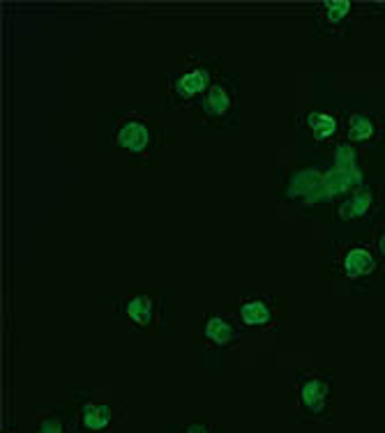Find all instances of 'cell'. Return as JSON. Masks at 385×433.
Masks as SVG:
<instances>
[{
  "mask_svg": "<svg viewBox=\"0 0 385 433\" xmlns=\"http://www.w3.org/2000/svg\"><path fill=\"white\" fill-rule=\"evenodd\" d=\"M305 124L309 127V131H312L314 141H318V143L330 141V138H335V134L339 131V122L335 115H330V113H318V111L307 113Z\"/></svg>",
  "mask_w": 385,
  "mask_h": 433,
  "instance_id": "9a60e30c",
  "label": "cell"
},
{
  "mask_svg": "<svg viewBox=\"0 0 385 433\" xmlns=\"http://www.w3.org/2000/svg\"><path fill=\"white\" fill-rule=\"evenodd\" d=\"M116 313L139 332H162L166 322L164 297L150 295V293H136V295L113 297Z\"/></svg>",
  "mask_w": 385,
  "mask_h": 433,
  "instance_id": "5b68a950",
  "label": "cell"
},
{
  "mask_svg": "<svg viewBox=\"0 0 385 433\" xmlns=\"http://www.w3.org/2000/svg\"><path fill=\"white\" fill-rule=\"evenodd\" d=\"M3 433H14V431H12V429H10V431H3Z\"/></svg>",
  "mask_w": 385,
  "mask_h": 433,
  "instance_id": "ac0fdd59",
  "label": "cell"
},
{
  "mask_svg": "<svg viewBox=\"0 0 385 433\" xmlns=\"http://www.w3.org/2000/svg\"><path fill=\"white\" fill-rule=\"evenodd\" d=\"M376 136V120L367 113H351L346 118V143H369Z\"/></svg>",
  "mask_w": 385,
  "mask_h": 433,
  "instance_id": "5bb4252c",
  "label": "cell"
},
{
  "mask_svg": "<svg viewBox=\"0 0 385 433\" xmlns=\"http://www.w3.org/2000/svg\"><path fill=\"white\" fill-rule=\"evenodd\" d=\"M335 265L339 275H344L349 279H362V277L374 275L376 270H379V261H376V254L369 247L349 245L337 254Z\"/></svg>",
  "mask_w": 385,
  "mask_h": 433,
  "instance_id": "30bf717a",
  "label": "cell"
},
{
  "mask_svg": "<svg viewBox=\"0 0 385 433\" xmlns=\"http://www.w3.org/2000/svg\"><path fill=\"white\" fill-rule=\"evenodd\" d=\"M238 320L242 327L247 329H265L275 327L277 320V300L272 295H251L240 300V309H238Z\"/></svg>",
  "mask_w": 385,
  "mask_h": 433,
  "instance_id": "9c48e42d",
  "label": "cell"
},
{
  "mask_svg": "<svg viewBox=\"0 0 385 433\" xmlns=\"http://www.w3.org/2000/svg\"><path fill=\"white\" fill-rule=\"evenodd\" d=\"M330 373L298 371L295 373V399L300 422H328L330 415Z\"/></svg>",
  "mask_w": 385,
  "mask_h": 433,
  "instance_id": "3957f363",
  "label": "cell"
},
{
  "mask_svg": "<svg viewBox=\"0 0 385 433\" xmlns=\"http://www.w3.org/2000/svg\"><path fill=\"white\" fill-rule=\"evenodd\" d=\"M242 339V329L238 325V318L231 313H210L205 316L203 325V341L208 348L214 350H228L238 348Z\"/></svg>",
  "mask_w": 385,
  "mask_h": 433,
  "instance_id": "ba28073f",
  "label": "cell"
},
{
  "mask_svg": "<svg viewBox=\"0 0 385 433\" xmlns=\"http://www.w3.org/2000/svg\"><path fill=\"white\" fill-rule=\"evenodd\" d=\"M198 108H201L203 120L208 127H228V124H235L240 108L238 79L228 74L214 76L210 90L203 95Z\"/></svg>",
  "mask_w": 385,
  "mask_h": 433,
  "instance_id": "277c9868",
  "label": "cell"
},
{
  "mask_svg": "<svg viewBox=\"0 0 385 433\" xmlns=\"http://www.w3.org/2000/svg\"><path fill=\"white\" fill-rule=\"evenodd\" d=\"M351 14V3L346 0H325L316 12V31L323 35H337L339 28L346 26Z\"/></svg>",
  "mask_w": 385,
  "mask_h": 433,
  "instance_id": "8fae6325",
  "label": "cell"
},
{
  "mask_svg": "<svg viewBox=\"0 0 385 433\" xmlns=\"http://www.w3.org/2000/svg\"><path fill=\"white\" fill-rule=\"evenodd\" d=\"M111 138H113V148L125 152L129 161L146 164L148 157L162 148L164 134H162V129L155 127L143 111H125L116 115Z\"/></svg>",
  "mask_w": 385,
  "mask_h": 433,
  "instance_id": "7a4b0ae2",
  "label": "cell"
},
{
  "mask_svg": "<svg viewBox=\"0 0 385 433\" xmlns=\"http://www.w3.org/2000/svg\"><path fill=\"white\" fill-rule=\"evenodd\" d=\"M68 408H40L37 410V433H74V417Z\"/></svg>",
  "mask_w": 385,
  "mask_h": 433,
  "instance_id": "4fadbf2b",
  "label": "cell"
},
{
  "mask_svg": "<svg viewBox=\"0 0 385 433\" xmlns=\"http://www.w3.org/2000/svg\"><path fill=\"white\" fill-rule=\"evenodd\" d=\"M74 408V433H113L118 424L127 420V413L116 403L95 401L91 392H77Z\"/></svg>",
  "mask_w": 385,
  "mask_h": 433,
  "instance_id": "8992f818",
  "label": "cell"
},
{
  "mask_svg": "<svg viewBox=\"0 0 385 433\" xmlns=\"http://www.w3.org/2000/svg\"><path fill=\"white\" fill-rule=\"evenodd\" d=\"M281 198L298 205H314L318 201H328L323 187V171L318 168H295L288 173L286 187L281 189Z\"/></svg>",
  "mask_w": 385,
  "mask_h": 433,
  "instance_id": "52a82bcc",
  "label": "cell"
},
{
  "mask_svg": "<svg viewBox=\"0 0 385 433\" xmlns=\"http://www.w3.org/2000/svg\"><path fill=\"white\" fill-rule=\"evenodd\" d=\"M376 247H379V252H381V254H385V233H383V236H381L379 240H376Z\"/></svg>",
  "mask_w": 385,
  "mask_h": 433,
  "instance_id": "e0dca14e",
  "label": "cell"
},
{
  "mask_svg": "<svg viewBox=\"0 0 385 433\" xmlns=\"http://www.w3.org/2000/svg\"><path fill=\"white\" fill-rule=\"evenodd\" d=\"M166 433H219L214 424H168Z\"/></svg>",
  "mask_w": 385,
  "mask_h": 433,
  "instance_id": "2e32d148",
  "label": "cell"
},
{
  "mask_svg": "<svg viewBox=\"0 0 385 433\" xmlns=\"http://www.w3.org/2000/svg\"><path fill=\"white\" fill-rule=\"evenodd\" d=\"M217 58H189L180 70H175L166 79V108L180 111V108L198 106L203 95L210 90L214 76H217Z\"/></svg>",
  "mask_w": 385,
  "mask_h": 433,
  "instance_id": "6da1fadb",
  "label": "cell"
},
{
  "mask_svg": "<svg viewBox=\"0 0 385 433\" xmlns=\"http://www.w3.org/2000/svg\"><path fill=\"white\" fill-rule=\"evenodd\" d=\"M374 210H376V192L372 187H358L337 208V217L344 219V222H349V219H367Z\"/></svg>",
  "mask_w": 385,
  "mask_h": 433,
  "instance_id": "7c38bea8",
  "label": "cell"
}]
</instances>
